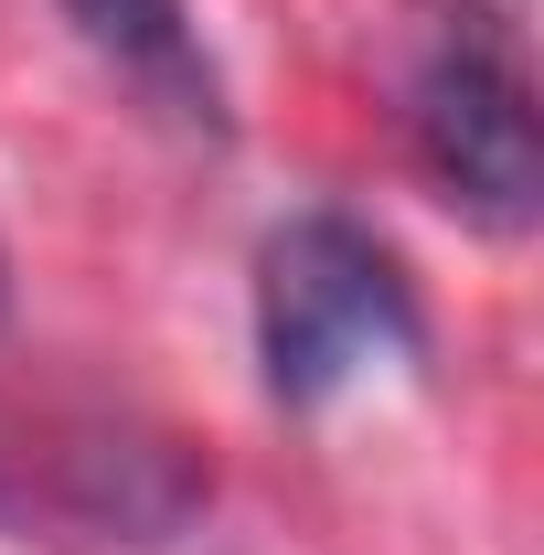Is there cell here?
Segmentation results:
<instances>
[{
	"label": "cell",
	"instance_id": "6da1fadb",
	"mask_svg": "<svg viewBox=\"0 0 544 555\" xmlns=\"http://www.w3.org/2000/svg\"><path fill=\"white\" fill-rule=\"evenodd\" d=\"M257 352H268L277 406L341 396L374 352H427L396 246L352 214H288L257 246Z\"/></svg>",
	"mask_w": 544,
	"mask_h": 555
},
{
	"label": "cell",
	"instance_id": "7a4b0ae2",
	"mask_svg": "<svg viewBox=\"0 0 544 555\" xmlns=\"http://www.w3.org/2000/svg\"><path fill=\"white\" fill-rule=\"evenodd\" d=\"M416 150L438 171V193L502 235H523L544 214V118H534V86L513 75L502 43H438L427 75H416Z\"/></svg>",
	"mask_w": 544,
	"mask_h": 555
},
{
	"label": "cell",
	"instance_id": "3957f363",
	"mask_svg": "<svg viewBox=\"0 0 544 555\" xmlns=\"http://www.w3.org/2000/svg\"><path fill=\"white\" fill-rule=\"evenodd\" d=\"M65 22L129 75L171 129L224 139V75H213V54H204V33H193L182 0H65Z\"/></svg>",
	"mask_w": 544,
	"mask_h": 555
},
{
	"label": "cell",
	"instance_id": "277c9868",
	"mask_svg": "<svg viewBox=\"0 0 544 555\" xmlns=\"http://www.w3.org/2000/svg\"><path fill=\"white\" fill-rule=\"evenodd\" d=\"M75 502H86L107 534L160 545V534L204 502V470H193L171 438H96V449H75Z\"/></svg>",
	"mask_w": 544,
	"mask_h": 555
},
{
	"label": "cell",
	"instance_id": "5b68a950",
	"mask_svg": "<svg viewBox=\"0 0 544 555\" xmlns=\"http://www.w3.org/2000/svg\"><path fill=\"white\" fill-rule=\"evenodd\" d=\"M0 332H11V257H0Z\"/></svg>",
	"mask_w": 544,
	"mask_h": 555
}]
</instances>
